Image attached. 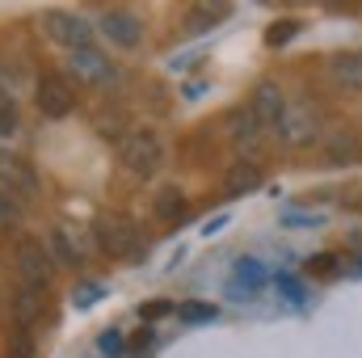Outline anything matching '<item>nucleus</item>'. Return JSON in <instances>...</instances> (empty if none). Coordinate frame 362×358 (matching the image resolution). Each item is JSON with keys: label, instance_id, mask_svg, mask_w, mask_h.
<instances>
[{"label": "nucleus", "instance_id": "6ab92c4d", "mask_svg": "<svg viewBox=\"0 0 362 358\" xmlns=\"http://www.w3.org/2000/svg\"><path fill=\"white\" fill-rule=\"evenodd\" d=\"M219 185H223V194H228V198L249 194V190H257V185H262V165H257V161H236V165L223 173Z\"/></svg>", "mask_w": 362, "mask_h": 358}, {"label": "nucleus", "instance_id": "a878e982", "mask_svg": "<svg viewBox=\"0 0 362 358\" xmlns=\"http://www.w3.org/2000/svg\"><path fill=\"white\" fill-rule=\"evenodd\" d=\"M97 350H101V354H122V337H118V333H114V329H105V333H101V337H97Z\"/></svg>", "mask_w": 362, "mask_h": 358}, {"label": "nucleus", "instance_id": "bb28decb", "mask_svg": "<svg viewBox=\"0 0 362 358\" xmlns=\"http://www.w3.org/2000/svg\"><path fill=\"white\" fill-rule=\"evenodd\" d=\"M282 224H291V228H295V224H320V215H316V211H286Z\"/></svg>", "mask_w": 362, "mask_h": 358}, {"label": "nucleus", "instance_id": "9d476101", "mask_svg": "<svg viewBox=\"0 0 362 358\" xmlns=\"http://www.w3.org/2000/svg\"><path fill=\"white\" fill-rule=\"evenodd\" d=\"M266 131H270V127H262L249 105H240V110L228 114V135H232V144H236L245 156H257V152L266 148Z\"/></svg>", "mask_w": 362, "mask_h": 358}, {"label": "nucleus", "instance_id": "ddd939ff", "mask_svg": "<svg viewBox=\"0 0 362 358\" xmlns=\"http://www.w3.org/2000/svg\"><path fill=\"white\" fill-rule=\"evenodd\" d=\"M320 156H325V165H354V161H362V139L350 127H337L320 139Z\"/></svg>", "mask_w": 362, "mask_h": 358}, {"label": "nucleus", "instance_id": "9b49d317", "mask_svg": "<svg viewBox=\"0 0 362 358\" xmlns=\"http://www.w3.org/2000/svg\"><path fill=\"white\" fill-rule=\"evenodd\" d=\"M325 72H329V85L337 93L358 97L362 93V51H341V55H333V59L325 64Z\"/></svg>", "mask_w": 362, "mask_h": 358}, {"label": "nucleus", "instance_id": "39448f33", "mask_svg": "<svg viewBox=\"0 0 362 358\" xmlns=\"http://www.w3.org/2000/svg\"><path fill=\"white\" fill-rule=\"evenodd\" d=\"M76 81L68 76V72H42L38 76V85H34V105H38V114L42 118H51V122H59V118H68L72 110H76Z\"/></svg>", "mask_w": 362, "mask_h": 358}, {"label": "nucleus", "instance_id": "a211bd4d", "mask_svg": "<svg viewBox=\"0 0 362 358\" xmlns=\"http://www.w3.org/2000/svg\"><path fill=\"white\" fill-rule=\"evenodd\" d=\"M262 282H266V266L257 262V258H240L236 270H232V291H236V299H253L257 291H262Z\"/></svg>", "mask_w": 362, "mask_h": 358}, {"label": "nucleus", "instance_id": "5701e85b", "mask_svg": "<svg viewBox=\"0 0 362 358\" xmlns=\"http://www.w3.org/2000/svg\"><path fill=\"white\" fill-rule=\"evenodd\" d=\"M295 34H299V21H278V25L266 30V42H270V47H286Z\"/></svg>", "mask_w": 362, "mask_h": 358}, {"label": "nucleus", "instance_id": "2eb2a0df", "mask_svg": "<svg viewBox=\"0 0 362 358\" xmlns=\"http://www.w3.org/2000/svg\"><path fill=\"white\" fill-rule=\"evenodd\" d=\"M152 215H156V224H165V228L185 224V219H189V198H185V190H177V185L156 190V194H152Z\"/></svg>", "mask_w": 362, "mask_h": 358}, {"label": "nucleus", "instance_id": "f3484780", "mask_svg": "<svg viewBox=\"0 0 362 358\" xmlns=\"http://www.w3.org/2000/svg\"><path fill=\"white\" fill-rule=\"evenodd\" d=\"M47 249H51L55 266L81 270V262H85V249H81V241H76L68 228H51V236H47Z\"/></svg>", "mask_w": 362, "mask_h": 358}, {"label": "nucleus", "instance_id": "423d86ee", "mask_svg": "<svg viewBox=\"0 0 362 358\" xmlns=\"http://www.w3.org/2000/svg\"><path fill=\"white\" fill-rule=\"evenodd\" d=\"M42 312H47V291L13 278V287H8V295H4V316H8V325H13V333H30Z\"/></svg>", "mask_w": 362, "mask_h": 358}, {"label": "nucleus", "instance_id": "b1692460", "mask_svg": "<svg viewBox=\"0 0 362 358\" xmlns=\"http://www.w3.org/2000/svg\"><path fill=\"white\" fill-rule=\"evenodd\" d=\"M274 287L282 291V299H286V304H303V282H299V278L278 274V278H274Z\"/></svg>", "mask_w": 362, "mask_h": 358}, {"label": "nucleus", "instance_id": "f03ea898", "mask_svg": "<svg viewBox=\"0 0 362 358\" xmlns=\"http://www.w3.org/2000/svg\"><path fill=\"white\" fill-rule=\"evenodd\" d=\"M274 139L282 148H312L325 139V114L320 101L303 97V101H286V114L274 122Z\"/></svg>", "mask_w": 362, "mask_h": 358}, {"label": "nucleus", "instance_id": "dca6fc26", "mask_svg": "<svg viewBox=\"0 0 362 358\" xmlns=\"http://www.w3.org/2000/svg\"><path fill=\"white\" fill-rule=\"evenodd\" d=\"M127 127H131V110H127V105H118V101H110L105 110H97V114H93V131H97L101 139H118V144H122V139L131 135Z\"/></svg>", "mask_w": 362, "mask_h": 358}, {"label": "nucleus", "instance_id": "aec40b11", "mask_svg": "<svg viewBox=\"0 0 362 358\" xmlns=\"http://www.w3.org/2000/svg\"><path fill=\"white\" fill-rule=\"evenodd\" d=\"M223 17H228L223 4H215V8H189V13H185V25H189L194 34H202V30H211L215 21H223Z\"/></svg>", "mask_w": 362, "mask_h": 358}, {"label": "nucleus", "instance_id": "c85d7f7f", "mask_svg": "<svg viewBox=\"0 0 362 358\" xmlns=\"http://www.w3.org/2000/svg\"><path fill=\"white\" fill-rule=\"evenodd\" d=\"M144 346H152V333H135V337H131V350H135V354H139Z\"/></svg>", "mask_w": 362, "mask_h": 358}, {"label": "nucleus", "instance_id": "f257e3e1", "mask_svg": "<svg viewBox=\"0 0 362 358\" xmlns=\"http://www.w3.org/2000/svg\"><path fill=\"white\" fill-rule=\"evenodd\" d=\"M93 236H97V249L114 262H131L139 266L148 258V245H144V232H139V219L127 215V211H110V215H97L93 219Z\"/></svg>", "mask_w": 362, "mask_h": 358}, {"label": "nucleus", "instance_id": "4468645a", "mask_svg": "<svg viewBox=\"0 0 362 358\" xmlns=\"http://www.w3.org/2000/svg\"><path fill=\"white\" fill-rule=\"evenodd\" d=\"M0 181H4V190H8L17 202L38 194V173H34L21 156H0Z\"/></svg>", "mask_w": 362, "mask_h": 358}, {"label": "nucleus", "instance_id": "7ed1b4c3", "mask_svg": "<svg viewBox=\"0 0 362 358\" xmlns=\"http://www.w3.org/2000/svg\"><path fill=\"white\" fill-rule=\"evenodd\" d=\"M118 161H122V169L131 173V178L148 181L156 178L160 169H165V161H169V148H165V139L156 135V131H148V127H135L122 144H118Z\"/></svg>", "mask_w": 362, "mask_h": 358}, {"label": "nucleus", "instance_id": "f8f14e48", "mask_svg": "<svg viewBox=\"0 0 362 358\" xmlns=\"http://www.w3.org/2000/svg\"><path fill=\"white\" fill-rule=\"evenodd\" d=\"M249 110H253V118L262 122V127H270L286 114V93H282V85L278 81H262L257 89L249 93Z\"/></svg>", "mask_w": 362, "mask_h": 358}, {"label": "nucleus", "instance_id": "393cba45", "mask_svg": "<svg viewBox=\"0 0 362 358\" xmlns=\"http://www.w3.org/2000/svg\"><path fill=\"white\" fill-rule=\"evenodd\" d=\"M139 316H144V321H160V316H173V304H169V299H152V304H144V308H139Z\"/></svg>", "mask_w": 362, "mask_h": 358}, {"label": "nucleus", "instance_id": "20e7f679", "mask_svg": "<svg viewBox=\"0 0 362 358\" xmlns=\"http://www.w3.org/2000/svg\"><path fill=\"white\" fill-rule=\"evenodd\" d=\"M8 262H13V278H17V282H30V287L51 291L55 258H51V249H47L38 236H21V241L8 249Z\"/></svg>", "mask_w": 362, "mask_h": 358}, {"label": "nucleus", "instance_id": "412c9836", "mask_svg": "<svg viewBox=\"0 0 362 358\" xmlns=\"http://www.w3.org/2000/svg\"><path fill=\"white\" fill-rule=\"evenodd\" d=\"M177 316L185 325H206V321H215V308L211 304H198V299H189V304H181Z\"/></svg>", "mask_w": 362, "mask_h": 358}, {"label": "nucleus", "instance_id": "0eeeda50", "mask_svg": "<svg viewBox=\"0 0 362 358\" xmlns=\"http://www.w3.org/2000/svg\"><path fill=\"white\" fill-rule=\"evenodd\" d=\"M42 34L51 42H59L64 51H81V47H93V25L81 17V13H68V8H47L38 17Z\"/></svg>", "mask_w": 362, "mask_h": 358}, {"label": "nucleus", "instance_id": "6e6552de", "mask_svg": "<svg viewBox=\"0 0 362 358\" xmlns=\"http://www.w3.org/2000/svg\"><path fill=\"white\" fill-rule=\"evenodd\" d=\"M68 72L76 76V81H85L93 89H114L122 76H118V68H114V59H105V51H97V47H81V51H68Z\"/></svg>", "mask_w": 362, "mask_h": 358}, {"label": "nucleus", "instance_id": "1a4fd4ad", "mask_svg": "<svg viewBox=\"0 0 362 358\" xmlns=\"http://www.w3.org/2000/svg\"><path fill=\"white\" fill-rule=\"evenodd\" d=\"M97 25H101V34H105L114 47H122V51H135V47L144 42V17L131 13V8H105Z\"/></svg>", "mask_w": 362, "mask_h": 358}, {"label": "nucleus", "instance_id": "cd10ccee", "mask_svg": "<svg viewBox=\"0 0 362 358\" xmlns=\"http://www.w3.org/2000/svg\"><path fill=\"white\" fill-rule=\"evenodd\" d=\"M308 270L325 278V274H333V270H337V266H333V258H329V253H320V258H312V266H308Z\"/></svg>", "mask_w": 362, "mask_h": 358}, {"label": "nucleus", "instance_id": "4be33fe9", "mask_svg": "<svg viewBox=\"0 0 362 358\" xmlns=\"http://www.w3.org/2000/svg\"><path fill=\"white\" fill-rule=\"evenodd\" d=\"M34 354H38L34 333H13V337H8V350H4V358H34Z\"/></svg>", "mask_w": 362, "mask_h": 358}]
</instances>
